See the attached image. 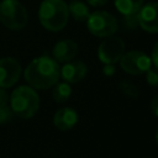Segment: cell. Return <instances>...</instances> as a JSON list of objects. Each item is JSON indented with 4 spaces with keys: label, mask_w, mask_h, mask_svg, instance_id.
I'll list each match as a JSON object with an SVG mask.
<instances>
[{
    "label": "cell",
    "mask_w": 158,
    "mask_h": 158,
    "mask_svg": "<svg viewBox=\"0 0 158 158\" xmlns=\"http://www.w3.org/2000/svg\"><path fill=\"white\" fill-rule=\"evenodd\" d=\"M102 72H104V74H105V75L111 77V75H114V74H115L116 68H115V65H114V64H105V65H104V68H102Z\"/></svg>",
    "instance_id": "21"
},
{
    "label": "cell",
    "mask_w": 158,
    "mask_h": 158,
    "mask_svg": "<svg viewBox=\"0 0 158 158\" xmlns=\"http://www.w3.org/2000/svg\"><path fill=\"white\" fill-rule=\"evenodd\" d=\"M56 86L53 88V91H52V98L58 104H62V102H65L69 96L72 95V88H70V84L67 83V81H62V83H56L54 84Z\"/></svg>",
    "instance_id": "16"
},
{
    "label": "cell",
    "mask_w": 158,
    "mask_h": 158,
    "mask_svg": "<svg viewBox=\"0 0 158 158\" xmlns=\"http://www.w3.org/2000/svg\"><path fill=\"white\" fill-rule=\"evenodd\" d=\"M59 77V64L54 58L49 56H41L35 58L25 69V79L33 89H49L54 86Z\"/></svg>",
    "instance_id": "1"
},
{
    "label": "cell",
    "mask_w": 158,
    "mask_h": 158,
    "mask_svg": "<svg viewBox=\"0 0 158 158\" xmlns=\"http://www.w3.org/2000/svg\"><path fill=\"white\" fill-rule=\"evenodd\" d=\"M68 11L69 14L72 15V17L75 20V21H86L89 15H90V11H89V7L86 4L81 2V1H73L68 5Z\"/></svg>",
    "instance_id": "15"
},
{
    "label": "cell",
    "mask_w": 158,
    "mask_h": 158,
    "mask_svg": "<svg viewBox=\"0 0 158 158\" xmlns=\"http://www.w3.org/2000/svg\"><path fill=\"white\" fill-rule=\"evenodd\" d=\"M146 80L152 86H158V68H149L146 72Z\"/></svg>",
    "instance_id": "18"
},
{
    "label": "cell",
    "mask_w": 158,
    "mask_h": 158,
    "mask_svg": "<svg viewBox=\"0 0 158 158\" xmlns=\"http://www.w3.org/2000/svg\"><path fill=\"white\" fill-rule=\"evenodd\" d=\"M28 15L25 6L17 0L0 2V22L9 30H21L27 25Z\"/></svg>",
    "instance_id": "4"
},
{
    "label": "cell",
    "mask_w": 158,
    "mask_h": 158,
    "mask_svg": "<svg viewBox=\"0 0 158 158\" xmlns=\"http://www.w3.org/2000/svg\"><path fill=\"white\" fill-rule=\"evenodd\" d=\"M118 62H120L121 69L131 75L143 74L152 67L151 58L142 51L125 52Z\"/></svg>",
    "instance_id": "6"
},
{
    "label": "cell",
    "mask_w": 158,
    "mask_h": 158,
    "mask_svg": "<svg viewBox=\"0 0 158 158\" xmlns=\"http://www.w3.org/2000/svg\"><path fill=\"white\" fill-rule=\"evenodd\" d=\"M14 112L10 106V96L4 88H0V125L10 122Z\"/></svg>",
    "instance_id": "13"
},
{
    "label": "cell",
    "mask_w": 158,
    "mask_h": 158,
    "mask_svg": "<svg viewBox=\"0 0 158 158\" xmlns=\"http://www.w3.org/2000/svg\"><path fill=\"white\" fill-rule=\"evenodd\" d=\"M88 74V67L83 60H69L60 68V77L69 84L81 81Z\"/></svg>",
    "instance_id": "10"
},
{
    "label": "cell",
    "mask_w": 158,
    "mask_h": 158,
    "mask_svg": "<svg viewBox=\"0 0 158 158\" xmlns=\"http://www.w3.org/2000/svg\"><path fill=\"white\" fill-rule=\"evenodd\" d=\"M115 7L122 15L137 14L143 5V0H114Z\"/></svg>",
    "instance_id": "14"
},
{
    "label": "cell",
    "mask_w": 158,
    "mask_h": 158,
    "mask_svg": "<svg viewBox=\"0 0 158 158\" xmlns=\"http://www.w3.org/2000/svg\"><path fill=\"white\" fill-rule=\"evenodd\" d=\"M156 143H157V146H158V128H157V131H156Z\"/></svg>",
    "instance_id": "24"
},
{
    "label": "cell",
    "mask_w": 158,
    "mask_h": 158,
    "mask_svg": "<svg viewBox=\"0 0 158 158\" xmlns=\"http://www.w3.org/2000/svg\"><path fill=\"white\" fill-rule=\"evenodd\" d=\"M78 54V44L73 40H62L57 42L52 49V56L58 63L72 60Z\"/></svg>",
    "instance_id": "11"
},
{
    "label": "cell",
    "mask_w": 158,
    "mask_h": 158,
    "mask_svg": "<svg viewBox=\"0 0 158 158\" xmlns=\"http://www.w3.org/2000/svg\"><path fill=\"white\" fill-rule=\"evenodd\" d=\"M152 63L154 64L156 68H158V42L154 44L153 49H152V57H151Z\"/></svg>",
    "instance_id": "20"
},
{
    "label": "cell",
    "mask_w": 158,
    "mask_h": 158,
    "mask_svg": "<svg viewBox=\"0 0 158 158\" xmlns=\"http://www.w3.org/2000/svg\"><path fill=\"white\" fill-rule=\"evenodd\" d=\"M151 110H152L153 115L156 117H158V95L153 96V99L151 101Z\"/></svg>",
    "instance_id": "22"
},
{
    "label": "cell",
    "mask_w": 158,
    "mask_h": 158,
    "mask_svg": "<svg viewBox=\"0 0 158 158\" xmlns=\"http://www.w3.org/2000/svg\"><path fill=\"white\" fill-rule=\"evenodd\" d=\"M125 53V42L120 37L109 36L99 44L98 57L104 64L117 63Z\"/></svg>",
    "instance_id": "7"
},
{
    "label": "cell",
    "mask_w": 158,
    "mask_h": 158,
    "mask_svg": "<svg viewBox=\"0 0 158 158\" xmlns=\"http://www.w3.org/2000/svg\"><path fill=\"white\" fill-rule=\"evenodd\" d=\"M89 5L94 6V7H100V6H104L109 0H86Z\"/></svg>",
    "instance_id": "23"
},
{
    "label": "cell",
    "mask_w": 158,
    "mask_h": 158,
    "mask_svg": "<svg viewBox=\"0 0 158 158\" xmlns=\"http://www.w3.org/2000/svg\"><path fill=\"white\" fill-rule=\"evenodd\" d=\"M22 68L17 59L5 57L0 59V88H10L20 79Z\"/></svg>",
    "instance_id": "8"
},
{
    "label": "cell",
    "mask_w": 158,
    "mask_h": 158,
    "mask_svg": "<svg viewBox=\"0 0 158 158\" xmlns=\"http://www.w3.org/2000/svg\"><path fill=\"white\" fill-rule=\"evenodd\" d=\"M78 122V112L72 107H62L53 116V125L59 131H69Z\"/></svg>",
    "instance_id": "12"
},
{
    "label": "cell",
    "mask_w": 158,
    "mask_h": 158,
    "mask_svg": "<svg viewBox=\"0 0 158 158\" xmlns=\"http://www.w3.org/2000/svg\"><path fill=\"white\" fill-rule=\"evenodd\" d=\"M10 106L15 116L20 118H31L40 109V98L32 86L21 85L10 95Z\"/></svg>",
    "instance_id": "3"
},
{
    "label": "cell",
    "mask_w": 158,
    "mask_h": 158,
    "mask_svg": "<svg viewBox=\"0 0 158 158\" xmlns=\"http://www.w3.org/2000/svg\"><path fill=\"white\" fill-rule=\"evenodd\" d=\"M138 25L149 33H158V1H151L137 12Z\"/></svg>",
    "instance_id": "9"
},
{
    "label": "cell",
    "mask_w": 158,
    "mask_h": 158,
    "mask_svg": "<svg viewBox=\"0 0 158 158\" xmlns=\"http://www.w3.org/2000/svg\"><path fill=\"white\" fill-rule=\"evenodd\" d=\"M68 17V5L63 0H43L40 5L38 19L48 31L58 32L63 30L67 26Z\"/></svg>",
    "instance_id": "2"
},
{
    "label": "cell",
    "mask_w": 158,
    "mask_h": 158,
    "mask_svg": "<svg viewBox=\"0 0 158 158\" xmlns=\"http://www.w3.org/2000/svg\"><path fill=\"white\" fill-rule=\"evenodd\" d=\"M146 158H151V157H146Z\"/></svg>",
    "instance_id": "25"
},
{
    "label": "cell",
    "mask_w": 158,
    "mask_h": 158,
    "mask_svg": "<svg viewBox=\"0 0 158 158\" xmlns=\"http://www.w3.org/2000/svg\"><path fill=\"white\" fill-rule=\"evenodd\" d=\"M118 89L126 95V96H128V98H132V99H136L138 95H139V91H138V88L135 85V84H132L131 81H128V80H121L120 83H118Z\"/></svg>",
    "instance_id": "17"
},
{
    "label": "cell",
    "mask_w": 158,
    "mask_h": 158,
    "mask_svg": "<svg viewBox=\"0 0 158 158\" xmlns=\"http://www.w3.org/2000/svg\"><path fill=\"white\" fill-rule=\"evenodd\" d=\"M125 17V25L128 28H135L138 26V16L137 14H132V15H123Z\"/></svg>",
    "instance_id": "19"
},
{
    "label": "cell",
    "mask_w": 158,
    "mask_h": 158,
    "mask_svg": "<svg viewBox=\"0 0 158 158\" xmlns=\"http://www.w3.org/2000/svg\"><path fill=\"white\" fill-rule=\"evenodd\" d=\"M86 27L95 37H109L117 31V20L115 16L106 11H95L89 15L86 20Z\"/></svg>",
    "instance_id": "5"
}]
</instances>
